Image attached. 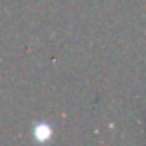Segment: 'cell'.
Returning <instances> with one entry per match:
<instances>
[{
	"instance_id": "1",
	"label": "cell",
	"mask_w": 146,
	"mask_h": 146,
	"mask_svg": "<svg viewBox=\"0 0 146 146\" xmlns=\"http://www.w3.org/2000/svg\"><path fill=\"white\" fill-rule=\"evenodd\" d=\"M32 137H33V141H35V143L44 144V143H48V141H52L54 128L48 124V122L39 120V122H35V124H33V128H32Z\"/></svg>"
}]
</instances>
